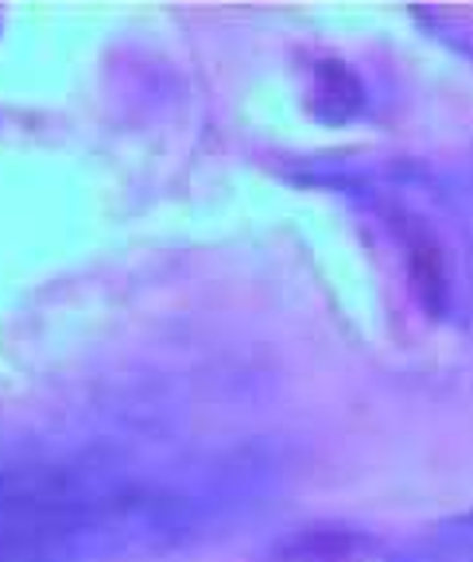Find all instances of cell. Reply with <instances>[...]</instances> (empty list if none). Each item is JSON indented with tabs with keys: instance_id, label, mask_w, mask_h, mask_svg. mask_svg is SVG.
<instances>
[{
	"instance_id": "7a4b0ae2",
	"label": "cell",
	"mask_w": 473,
	"mask_h": 562,
	"mask_svg": "<svg viewBox=\"0 0 473 562\" xmlns=\"http://www.w3.org/2000/svg\"><path fill=\"white\" fill-rule=\"evenodd\" d=\"M315 101H318V116L323 121H349V116H358L365 109V90H361L358 75L349 67H338V63H323L315 70Z\"/></svg>"
},
{
	"instance_id": "6da1fadb",
	"label": "cell",
	"mask_w": 473,
	"mask_h": 562,
	"mask_svg": "<svg viewBox=\"0 0 473 562\" xmlns=\"http://www.w3.org/2000/svg\"><path fill=\"white\" fill-rule=\"evenodd\" d=\"M315 187L358 202L399 252L412 291L431 318H458L465 303V214L447 182L416 164H315Z\"/></svg>"
}]
</instances>
